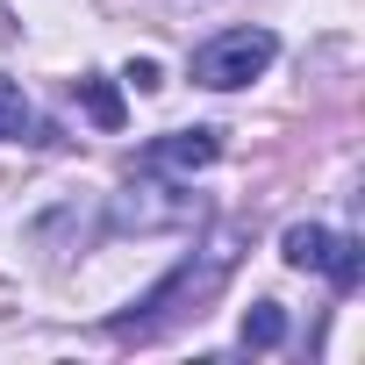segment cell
<instances>
[{"instance_id": "1", "label": "cell", "mask_w": 365, "mask_h": 365, "mask_svg": "<svg viewBox=\"0 0 365 365\" xmlns=\"http://www.w3.org/2000/svg\"><path fill=\"white\" fill-rule=\"evenodd\" d=\"M230 265H237V230H222V237L208 244V258H201V265L187 258V265H179V272L158 287V294H143V315H122L115 329H122V336H150L165 315H179V301H208V294L230 279Z\"/></svg>"}, {"instance_id": "2", "label": "cell", "mask_w": 365, "mask_h": 365, "mask_svg": "<svg viewBox=\"0 0 365 365\" xmlns=\"http://www.w3.org/2000/svg\"><path fill=\"white\" fill-rule=\"evenodd\" d=\"M272 58H279V36H272V29H222V36H208V43L194 51V79L215 86V93H237V86H251Z\"/></svg>"}, {"instance_id": "3", "label": "cell", "mask_w": 365, "mask_h": 365, "mask_svg": "<svg viewBox=\"0 0 365 365\" xmlns=\"http://www.w3.org/2000/svg\"><path fill=\"white\" fill-rule=\"evenodd\" d=\"M279 258L294 265V272H322L329 287H358V237H336V230H322V222H294L287 237H279Z\"/></svg>"}, {"instance_id": "4", "label": "cell", "mask_w": 365, "mask_h": 365, "mask_svg": "<svg viewBox=\"0 0 365 365\" xmlns=\"http://www.w3.org/2000/svg\"><path fill=\"white\" fill-rule=\"evenodd\" d=\"M150 172H208L215 158H222V136L215 129H165V136H150Z\"/></svg>"}, {"instance_id": "5", "label": "cell", "mask_w": 365, "mask_h": 365, "mask_svg": "<svg viewBox=\"0 0 365 365\" xmlns=\"http://www.w3.org/2000/svg\"><path fill=\"white\" fill-rule=\"evenodd\" d=\"M36 129V108H29V93L15 86V79H0V143H22Z\"/></svg>"}, {"instance_id": "6", "label": "cell", "mask_w": 365, "mask_h": 365, "mask_svg": "<svg viewBox=\"0 0 365 365\" xmlns=\"http://www.w3.org/2000/svg\"><path fill=\"white\" fill-rule=\"evenodd\" d=\"M79 101H86V115H93L101 129H122V93H115L101 72H86V79H79Z\"/></svg>"}, {"instance_id": "7", "label": "cell", "mask_w": 365, "mask_h": 365, "mask_svg": "<svg viewBox=\"0 0 365 365\" xmlns=\"http://www.w3.org/2000/svg\"><path fill=\"white\" fill-rule=\"evenodd\" d=\"M279 336H287V315H279V301H258V308L244 315V344H251V351H272Z\"/></svg>"}, {"instance_id": "8", "label": "cell", "mask_w": 365, "mask_h": 365, "mask_svg": "<svg viewBox=\"0 0 365 365\" xmlns=\"http://www.w3.org/2000/svg\"><path fill=\"white\" fill-rule=\"evenodd\" d=\"M129 86H136V93H150V86H165V79H158V65H150V58H136V65H129Z\"/></svg>"}]
</instances>
